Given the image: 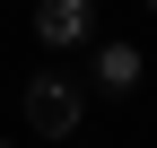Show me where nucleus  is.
I'll list each match as a JSON object with an SVG mask.
<instances>
[{"label":"nucleus","instance_id":"obj_1","mask_svg":"<svg viewBox=\"0 0 157 148\" xmlns=\"http://www.w3.org/2000/svg\"><path fill=\"white\" fill-rule=\"evenodd\" d=\"M26 122H35L44 139H70V131H78V87H70V79H52V70H44V79L26 87Z\"/></svg>","mask_w":157,"mask_h":148},{"label":"nucleus","instance_id":"obj_2","mask_svg":"<svg viewBox=\"0 0 157 148\" xmlns=\"http://www.w3.org/2000/svg\"><path fill=\"white\" fill-rule=\"evenodd\" d=\"M87 0H35V35H44V44L52 52H61V44H78V35H87Z\"/></svg>","mask_w":157,"mask_h":148},{"label":"nucleus","instance_id":"obj_3","mask_svg":"<svg viewBox=\"0 0 157 148\" xmlns=\"http://www.w3.org/2000/svg\"><path fill=\"white\" fill-rule=\"evenodd\" d=\"M96 87H105V96L140 87V52H131V44H105V52H96Z\"/></svg>","mask_w":157,"mask_h":148},{"label":"nucleus","instance_id":"obj_4","mask_svg":"<svg viewBox=\"0 0 157 148\" xmlns=\"http://www.w3.org/2000/svg\"><path fill=\"white\" fill-rule=\"evenodd\" d=\"M148 9H157V0H148Z\"/></svg>","mask_w":157,"mask_h":148},{"label":"nucleus","instance_id":"obj_5","mask_svg":"<svg viewBox=\"0 0 157 148\" xmlns=\"http://www.w3.org/2000/svg\"><path fill=\"white\" fill-rule=\"evenodd\" d=\"M0 148H9V139H0Z\"/></svg>","mask_w":157,"mask_h":148}]
</instances>
